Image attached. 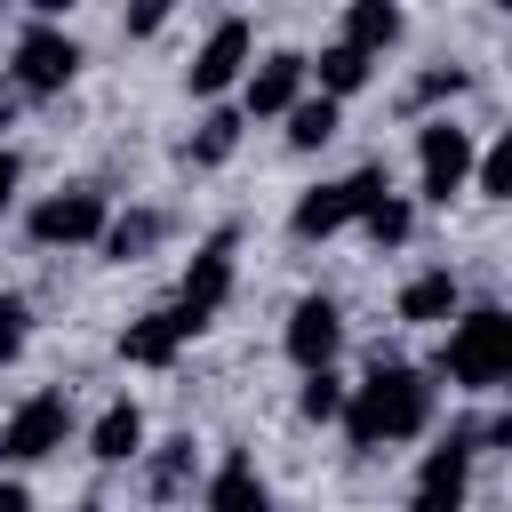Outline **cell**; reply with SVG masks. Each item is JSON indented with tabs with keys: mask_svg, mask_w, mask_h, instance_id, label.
Wrapping results in <instances>:
<instances>
[{
	"mask_svg": "<svg viewBox=\"0 0 512 512\" xmlns=\"http://www.w3.org/2000/svg\"><path fill=\"white\" fill-rule=\"evenodd\" d=\"M472 128L464 120H448V112H432V120H416V200H432V208H448L464 184H472Z\"/></svg>",
	"mask_w": 512,
	"mask_h": 512,
	"instance_id": "277c9868",
	"label": "cell"
},
{
	"mask_svg": "<svg viewBox=\"0 0 512 512\" xmlns=\"http://www.w3.org/2000/svg\"><path fill=\"white\" fill-rule=\"evenodd\" d=\"M232 248H240L232 232L200 240V256L184 264V280H176V296H168V304H176V312L192 320V336H200V328H208V320L224 312V296H232Z\"/></svg>",
	"mask_w": 512,
	"mask_h": 512,
	"instance_id": "30bf717a",
	"label": "cell"
},
{
	"mask_svg": "<svg viewBox=\"0 0 512 512\" xmlns=\"http://www.w3.org/2000/svg\"><path fill=\"white\" fill-rule=\"evenodd\" d=\"M16 192H24V160H16L8 144H0V216L16 208Z\"/></svg>",
	"mask_w": 512,
	"mask_h": 512,
	"instance_id": "f1b7e54d",
	"label": "cell"
},
{
	"mask_svg": "<svg viewBox=\"0 0 512 512\" xmlns=\"http://www.w3.org/2000/svg\"><path fill=\"white\" fill-rule=\"evenodd\" d=\"M360 232H368V248H408V232H416V200H408V192H384V200L360 216Z\"/></svg>",
	"mask_w": 512,
	"mask_h": 512,
	"instance_id": "603a6c76",
	"label": "cell"
},
{
	"mask_svg": "<svg viewBox=\"0 0 512 512\" xmlns=\"http://www.w3.org/2000/svg\"><path fill=\"white\" fill-rule=\"evenodd\" d=\"M0 512H32V488H24V480H16V472H8V480H0Z\"/></svg>",
	"mask_w": 512,
	"mask_h": 512,
	"instance_id": "f546056e",
	"label": "cell"
},
{
	"mask_svg": "<svg viewBox=\"0 0 512 512\" xmlns=\"http://www.w3.org/2000/svg\"><path fill=\"white\" fill-rule=\"evenodd\" d=\"M400 32H408L400 0H344V40H352L360 56H384V48H400Z\"/></svg>",
	"mask_w": 512,
	"mask_h": 512,
	"instance_id": "d6986e66",
	"label": "cell"
},
{
	"mask_svg": "<svg viewBox=\"0 0 512 512\" xmlns=\"http://www.w3.org/2000/svg\"><path fill=\"white\" fill-rule=\"evenodd\" d=\"M472 424H456L440 448H424V464H416V496H408V512H464V496H472Z\"/></svg>",
	"mask_w": 512,
	"mask_h": 512,
	"instance_id": "ba28073f",
	"label": "cell"
},
{
	"mask_svg": "<svg viewBox=\"0 0 512 512\" xmlns=\"http://www.w3.org/2000/svg\"><path fill=\"white\" fill-rule=\"evenodd\" d=\"M472 88V72L464 64H432V72H416V88H408V112H432V104H456Z\"/></svg>",
	"mask_w": 512,
	"mask_h": 512,
	"instance_id": "484cf974",
	"label": "cell"
},
{
	"mask_svg": "<svg viewBox=\"0 0 512 512\" xmlns=\"http://www.w3.org/2000/svg\"><path fill=\"white\" fill-rule=\"evenodd\" d=\"M200 512H272V480L256 472V456H248V448H232V456L208 472Z\"/></svg>",
	"mask_w": 512,
	"mask_h": 512,
	"instance_id": "9a60e30c",
	"label": "cell"
},
{
	"mask_svg": "<svg viewBox=\"0 0 512 512\" xmlns=\"http://www.w3.org/2000/svg\"><path fill=\"white\" fill-rule=\"evenodd\" d=\"M160 240H168V216H160V208H120V216H104V240H96V248H104L112 264H136V256H152Z\"/></svg>",
	"mask_w": 512,
	"mask_h": 512,
	"instance_id": "ac0fdd59",
	"label": "cell"
},
{
	"mask_svg": "<svg viewBox=\"0 0 512 512\" xmlns=\"http://www.w3.org/2000/svg\"><path fill=\"white\" fill-rule=\"evenodd\" d=\"M88 512H96V504H88Z\"/></svg>",
	"mask_w": 512,
	"mask_h": 512,
	"instance_id": "1f68e13d",
	"label": "cell"
},
{
	"mask_svg": "<svg viewBox=\"0 0 512 512\" xmlns=\"http://www.w3.org/2000/svg\"><path fill=\"white\" fill-rule=\"evenodd\" d=\"M384 192H392V176L368 160V168H352V176H336V184H312V192L288 208V232H296V240H336V232L360 224Z\"/></svg>",
	"mask_w": 512,
	"mask_h": 512,
	"instance_id": "3957f363",
	"label": "cell"
},
{
	"mask_svg": "<svg viewBox=\"0 0 512 512\" xmlns=\"http://www.w3.org/2000/svg\"><path fill=\"white\" fill-rule=\"evenodd\" d=\"M256 64V32L240 24V16H224L200 48H192V64H184V88L200 96V104H216L224 88H240V72Z\"/></svg>",
	"mask_w": 512,
	"mask_h": 512,
	"instance_id": "9c48e42d",
	"label": "cell"
},
{
	"mask_svg": "<svg viewBox=\"0 0 512 512\" xmlns=\"http://www.w3.org/2000/svg\"><path fill=\"white\" fill-rule=\"evenodd\" d=\"M304 80H312V96L344 104V96H360V88L376 80V56H360L352 40H328L320 56H304Z\"/></svg>",
	"mask_w": 512,
	"mask_h": 512,
	"instance_id": "2e32d148",
	"label": "cell"
},
{
	"mask_svg": "<svg viewBox=\"0 0 512 512\" xmlns=\"http://www.w3.org/2000/svg\"><path fill=\"white\" fill-rule=\"evenodd\" d=\"M432 408H440V384L424 376V368H408V360H376L368 368V384H352L344 392V440L360 448V456H384V448H400V440H424L432 432Z\"/></svg>",
	"mask_w": 512,
	"mask_h": 512,
	"instance_id": "6da1fadb",
	"label": "cell"
},
{
	"mask_svg": "<svg viewBox=\"0 0 512 512\" xmlns=\"http://www.w3.org/2000/svg\"><path fill=\"white\" fill-rule=\"evenodd\" d=\"M464 192H480V200H512V136H496V144L472 152V184H464Z\"/></svg>",
	"mask_w": 512,
	"mask_h": 512,
	"instance_id": "d4e9b609",
	"label": "cell"
},
{
	"mask_svg": "<svg viewBox=\"0 0 512 512\" xmlns=\"http://www.w3.org/2000/svg\"><path fill=\"white\" fill-rule=\"evenodd\" d=\"M280 120H288V152H320V144L336 136L344 104H328V96H312V88H304V96H296V104H288Z\"/></svg>",
	"mask_w": 512,
	"mask_h": 512,
	"instance_id": "44dd1931",
	"label": "cell"
},
{
	"mask_svg": "<svg viewBox=\"0 0 512 512\" xmlns=\"http://www.w3.org/2000/svg\"><path fill=\"white\" fill-rule=\"evenodd\" d=\"M88 456L96 464H136L144 456V408L136 400H104V416L88 424Z\"/></svg>",
	"mask_w": 512,
	"mask_h": 512,
	"instance_id": "e0dca14e",
	"label": "cell"
},
{
	"mask_svg": "<svg viewBox=\"0 0 512 512\" xmlns=\"http://www.w3.org/2000/svg\"><path fill=\"white\" fill-rule=\"evenodd\" d=\"M304 88H312V80H304V56H296V48H272V56H256V64L240 72V120H280Z\"/></svg>",
	"mask_w": 512,
	"mask_h": 512,
	"instance_id": "7c38bea8",
	"label": "cell"
},
{
	"mask_svg": "<svg viewBox=\"0 0 512 512\" xmlns=\"http://www.w3.org/2000/svg\"><path fill=\"white\" fill-rule=\"evenodd\" d=\"M64 440H72V400H64V392H32V400H16V408L0 416V464H8V472L48 464Z\"/></svg>",
	"mask_w": 512,
	"mask_h": 512,
	"instance_id": "5b68a950",
	"label": "cell"
},
{
	"mask_svg": "<svg viewBox=\"0 0 512 512\" xmlns=\"http://www.w3.org/2000/svg\"><path fill=\"white\" fill-rule=\"evenodd\" d=\"M192 472H200V448H192V440H160V448L144 456V488H152V496H184Z\"/></svg>",
	"mask_w": 512,
	"mask_h": 512,
	"instance_id": "7402d4cb",
	"label": "cell"
},
{
	"mask_svg": "<svg viewBox=\"0 0 512 512\" xmlns=\"http://www.w3.org/2000/svg\"><path fill=\"white\" fill-rule=\"evenodd\" d=\"M344 392H352V384H344L336 368H304V384H296V416H304V424H336V416H344Z\"/></svg>",
	"mask_w": 512,
	"mask_h": 512,
	"instance_id": "cb8c5ba5",
	"label": "cell"
},
{
	"mask_svg": "<svg viewBox=\"0 0 512 512\" xmlns=\"http://www.w3.org/2000/svg\"><path fill=\"white\" fill-rule=\"evenodd\" d=\"M240 128H248V120H240V104H208V112H200V128L184 136V160H192V168H224V160L240 152Z\"/></svg>",
	"mask_w": 512,
	"mask_h": 512,
	"instance_id": "ffe728a7",
	"label": "cell"
},
{
	"mask_svg": "<svg viewBox=\"0 0 512 512\" xmlns=\"http://www.w3.org/2000/svg\"><path fill=\"white\" fill-rule=\"evenodd\" d=\"M280 352H288L296 368H336V352H344V312H336V296H296V304H288V328H280Z\"/></svg>",
	"mask_w": 512,
	"mask_h": 512,
	"instance_id": "8fae6325",
	"label": "cell"
},
{
	"mask_svg": "<svg viewBox=\"0 0 512 512\" xmlns=\"http://www.w3.org/2000/svg\"><path fill=\"white\" fill-rule=\"evenodd\" d=\"M184 344H192V320H184L176 304H152V312H136V320L120 328V360H128V368H168Z\"/></svg>",
	"mask_w": 512,
	"mask_h": 512,
	"instance_id": "4fadbf2b",
	"label": "cell"
},
{
	"mask_svg": "<svg viewBox=\"0 0 512 512\" xmlns=\"http://www.w3.org/2000/svg\"><path fill=\"white\" fill-rule=\"evenodd\" d=\"M168 16H176V0H128V8H120V32H128V40H152Z\"/></svg>",
	"mask_w": 512,
	"mask_h": 512,
	"instance_id": "83f0119b",
	"label": "cell"
},
{
	"mask_svg": "<svg viewBox=\"0 0 512 512\" xmlns=\"http://www.w3.org/2000/svg\"><path fill=\"white\" fill-rule=\"evenodd\" d=\"M424 376H448L456 392H504L512 384V312L504 304H464Z\"/></svg>",
	"mask_w": 512,
	"mask_h": 512,
	"instance_id": "7a4b0ae2",
	"label": "cell"
},
{
	"mask_svg": "<svg viewBox=\"0 0 512 512\" xmlns=\"http://www.w3.org/2000/svg\"><path fill=\"white\" fill-rule=\"evenodd\" d=\"M456 312H464V280H456L448 264H424V272L400 280V320H408V328H448Z\"/></svg>",
	"mask_w": 512,
	"mask_h": 512,
	"instance_id": "5bb4252c",
	"label": "cell"
},
{
	"mask_svg": "<svg viewBox=\"0 0 512 512\" xmlns=\"http://www.w3.org/2000/svg\"><path fill=\"white\" fill-rule=\"evenodd\" d=\"M24 344H32V304L0 288V368H8V360H16Z\"/></svg>",
	"mask_w": 512,
	"mask_h": 512,
	"instance_id": "4316f807",
	"label": "cell"
},
{
	"mask_svg": "<svg viewBox=\"0 0 512 512\" xmlns=\"http://www.w3.org/2000/svg\"><path fill=\"white\" fill-rule=\"evenodd\" d=\"M24 8H32V24H64L80 0H24Z\"/></svg>",
	"mask_w": 512,
	"mask_h": 512,
	"instance_id": "4dcf8cb0",
	"label": "cell"
},
{
	"mask_svg": "<svg viewBox=\"0 0 512 512\" xmlns=\"http://www.w3.org/2000/svg\"><path fill=\"white\" fill-rule=\"evenodd\" d=\"M104 216H112V200L96 184H64V192H40L24 208V232L40 248H96L104 240Z\"/></svg>",
	"mask_w": 512,
	"mask_h": 512,
	"instance_id": "52a82bcc",
	"label": "cell"
},
{
	"mask_svg": "<svg viewBox=\"0 0 512 512\" xmlns=\"http://www.w3.org/2000/svg\"><path fill=\"white\" fill-rule=\"evenodd\" d=\"M8 80H16V96H64L80 80V40L64 24H24L8 48Z\"/></svg>",
	"mask_w": 512,
	"mask_h": 512,
	"instance_id": "8992f818",
	"label": "cell"
}]
</instances>
